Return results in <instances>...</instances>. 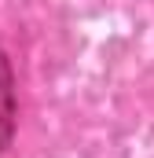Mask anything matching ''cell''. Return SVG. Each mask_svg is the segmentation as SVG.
I'll return each instance as SVG.
<instances>
[{"label":"cell","instance_id":"obj_1","mask_svg":"<svg viewBox=\"0 0 154 158\" xmlns=\"http://www.w3.org/2000/svg\"><path fill=\"white\" fill-rule=\"evenodd\" d=\"M15 114H18V107H15V74H11V63L0 48V155L7 151V143L15 136Z\"/></svg>","mask_w":154,"mask_h":158}]
</instances>
